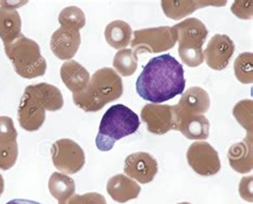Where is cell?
Returning a JSON list of instances; mask_svg holds the SVG:
<instances>
[{
	"mask_svg": "<svg viewBox=\"0 0 253 204\" xmlns=\"http://www.w3.org/2000/svg\"><path fill=\"white\" fill-rule=\"evenodd\" d=\"M27 1H21V2H16V1H0V5L1 8H8V9H14L16 10V8L24 4H27Z\"/></svg>",
	"mask_w": 253,
	"mask_h": 204,
	"instance_id": "obj_32",
	"label": "cell"
},
{
	"mask_svg": "<svg viewBox=\"0 0 253 204\" xmlns=\"http://www.w3.org/2000/svg\"><path fill=\"white\" fill-rule=\"evenodd\" d=\"M17 130L10 117H0V141H16Z\"/></svg>",
	"mask_w": 253,
	"mask_h": 204,
	"instance_id": "obj_29",
	"label": "cell"
},
{
	"mask_svg": "<svg viewBox=\"0 0 253 204\" xmlns=\"http://www.w3.org/2000/svg\"><path fill=\"white\" fill-rule=\"evenodd\" d=\"M4 52L18 76L33 80L46 73L47 63L41 55L39 44L24 35L11 44L4 45Z\"/></svg>",
	"mask_w": 253,
	"mask_h": 204,
	"instance_id": "obj_5",
	"label": "cell"
},
{
	"mask_svg": "<svg viewBox=\"0 0 253 204\" xmlns=\"http://www.w3.org/2000/svg\"><path fill=\"white\" fill-rule=\"evenodd\" d=\"M252 181H253L252 175L244 176L242 181L239 182V187H238V192H239V195H241L242 198L245 201L250 202V203L253 201Z\"/></svg>",
	"mask_w": 253,
	"mask_h": 204,
	"instance_id": "obj_31",
	"label": "cell"
},
{
	"mask_svg": "<svg viewBox=\"0 0 253 204\" xmlns=\"http://www.w3.org/2000/svg\"><path fill=\"white\" fill-rule=\"evenodd\" d=\"M64 105L63 95L47 82L30 84L25 89L18 106V122L27 131H36L45 122L46 111H57Z\"/></svg>",
	"mask_w": 253,
	"mask_h": 204,
	"instance_id": "obj_2",
	"label": "cell"
},
{
	"mask_svg": "<svg viewBox=\"0 0 253 204\" xmlns=\"http://www.w3.org/2000/svg\"><path fill=\"white\" fill-rule=\"evenodd\" d=\"M162 8L166 16L179 21L186 16L192 14L196 10L205 8L208 5L222 6L226 1H202V0H164L162 1Z\"/></svg>",
	"mask_w": 253,
	"mask_h": 204,
	"instance_id": "obj_16",
	"label": "cell"
},
{
	"mask_svg": "<svg viewBox=\"0 0 253 204\" xmlns=\"http://www.w3.org/2000/svg\"><path fill=\"white\" fill-rule=\"evenodd\" d=\"M211 107V98L208 92L201 87H191L183 93L179 102L173 106L175 127L182 120L192 116L204 115Z\"/></svg>",
	"mask_w": 253,
	"mask_h": 204,
	"instance_id": "obj_10",
	"label": "cell"
},
{
	"mask_svg": "<svg viewBox=\"0 0 253 204\" xmlns=\"http://www.w3.org/2000/svg\"><path fill=\"white\" fill-rule=\"evenodd\" d=\"M186 85L184 69L169 54L151 59L136 82L137 93L151 104H162L183 94Z\"/></svg>",
	"mask_w": 253,
	"mask_h": 204,
	"instance_id": "obj_1",
	"label": "cell"
},
{
	"mask_svg": "<svg viewBox=\"0 0 253 204\" xmlns=\"http://www.w3.org/2000/svg\"><path fill=\"white\" fill-rule=\"evenodd\" d=\"M252 152V136H246L242 142L233 144L228 152L231 168L243 174L251 172L253 168Z\"/></svg>",
	"mask_w": 253,
	"mask_h": 204,
	"instance_id": "obj_18",
	"label": "cell"
},
{
	"mask_svg": "<svg viewBox=\"0 0 253 204\" xmlns=\"http://www.w3.org/2000/svg\"><path fill=\"white\" fill-rule=\"evenodd\" d=\"M176 31L178 55L189 68H197L204 62L203 45L209 36L206 26L198 18L190 17L173 26Z\"/></svg>",
	"mask_w": 253,
	"mask_h": 204,
	"instance_id": "obj_6",
	"label": "cell"
},
{
	"mask_svg": "<svg viewBox=\"0 0 253 204\" xmlns=\"http://www.w3.org/2000/svg\"><path fill=\"white\" fill-rule=\"evenodd\" d=\"M176 42L177 35L174 28L162 26V27L140 29L132 32L130 49L136 56L144 52L157 54L173 48Z\"/></svg>",
	"mask_w": 253,
	"mask_h": 204,
	"instance_id": "obj_7",
	"label": "cell"
},
{
	"mask_svg": "<svg viewBox=\"0 0 253 204\" xmlns=\"http://www.w3.org/2000/svg\"><path fill=\"white\" fill-rule=\"evenodd\" d=\"M82 43L79 31L60 27L51 36L50 49L60 60H72Z\"/></svg>",
	"mask_w": 253,
	"mask_h": 204,
	"instance_id": "obj_14",
	"label": "cell"
},
{
	"mask_svg": "<svg viewBox=\"0 0 253 204\" xmlns=\"http://www.w3.org/2000/svg\"><path fill=\"white\" fill-rule=\"evenodd\" d=\"M58 21L61 27L79 31L85 25V15L78 6H66L60 12Z\"/></svg>",
	"mask_w": 253,
	"mask_h": 204,
	"instance_id": "obj_24",
	"label": "cell"
},
{
	"mask_svg": "<svg viewBox=\"0 0 253 204\" xmlns=\"http://www.w3.org/2000/svg\"><path fill=\"white\" fill-rule=\"evenodd\" d=\"M234 72L236 80L242 83L253 82V54L243 52L234 61Z\"/></svg>",
	"mask_w": 253,
	"mask_h": 204,
	"instance_id": "obj_25",
	"label": "cell"
},
{
	"mask_svg": "<svg viewBox=\"0 0 253 204\" xmlns=\"http://www.w3.org/2000/svg\"><path fill=\"white\" fill-rule=\"evenodd\" d=\"M59 204H107L105 197L98 193H86L84 195H73Z\"/></svg>",
	"mask_w": 253,
	"mask_h": 204,
	"instance_id": "obj_28",
	"label": "cell"
},
{
	"mask_svg": "<svg viewBox=\"0 0 253 204\" xmlns=\"http://www.w3.org/2000/svg\"><path fill=\"white\" fill-rule=\"evenodd\" d=\"M54 166L64 174H76L85 163V155L83 148L72 139L57 140L50 149Z\"/></svg>",
	"mask_w": 253,
	"mask_h": 204,
	"instance_id": "obj_8",
	"label": "cell"
},
{
	"mask_svg": "<svg viewBox=\"0 0 253 204\" xmlns=\"http://www.w3.org/2000/svg\"><path fill=\"white\" fill-rule=\"evenodd\" d=\"M234 51L235 45L230 37L215 35L210 40L205 50H203V56L211 69L222 71L229 65Z\"/></svg>",
	"mask_w": 253,
	"mask_h": 204,
	"instance_id": "obj_13",
	"label": "cell"
},
{
	"mask_svg": "<svg viewBox=\"0 0 253 204\" xmlns=\"http://www.w3.org/2000/svg\"><path fill=\"white\" fill-rule=\"evenodd\" d=\"M5 204H41V203L36 202V201H31V200H25V199H14V200L9 201Z\"/></svg>",
	"mask_w": 253,
	"mask_h": 204,
	"instance_id": "obj_33",
	"label": "cell"
},
{
	"mask_svg": "<svg viewBox=\"0 0 253 204\" xmlns=\"http://www.w3.org/2000/svg\"><path fill=\"white\" fill-rule=\"evenodd\" d=\"M158 172V163L150 153L138 152L128 155L124 162V173L140 184L151 183Z\"/></svg>",
	"mask_w": 253,
	"mask_h": 204,
	"instance_id": "obj_12",
	"label": "cell"
},
{
	"mask_svg": "<svg viewBox=\"0 0 253 204\" xmlns=\"http://www.w3.org/2000/svg\"><path fill=\"white\" fill-rule=\"evenodd\" d=\"M22 18L17 10L0 8V39L9 45L22 37Z\"/></svg>",
	"mask_w": 253,
	"mask_h": 204,
	"instance_id": "obj_19",
	"label": "cell"
},
{
	"mask_svg": "<svg viewBox=\"0 0 253 204\" xmlns=\"http://www.w3.org/2000/svg\"><path fill=\"white\" fill-rule=\"evenodd\" d=\"M123 94V82L111 68L97 70L90 77L86 88L81 93L73 94V102L85 113H96L110 102Z\"/></svg>",
	"mask_w": 253,
	"mask_h": 204,
	"instance_id": "obj_3",
	"label": "cell"
},
{
	"mask_svg": "<svg viewBox=\"0 0 253 204\" xmlns=\"http://www.w3.org/2000/svg\"><path fill=\"white\" fill-rule=\"evenodd\" d=\"M141 192L139 184L125 174L113 175L107 182V193L112 200L118 203H126L138 198Z\"/></svg>",
	"mask_w": 253,
	"mask_h": 204,
	"instance_id": "obj_15",
	"label": "cell"
},
{
	"mask_svg": "<svg viewBox=\"0 0 253 204\" xmlns=\"http://www.w3.org/2000/svg\"><path fill=\"white\" fill-rule=\"evenodd\" d=\"M113 68L121 76L129 77L134 75L138 68V56L128 48L119 50L113 58Z\"/></svg>",
	"mask_w": 253,
	"mask_h": 204,
	"instance_id": "obj_23",
	"label": "cell"
},
{
	"mask_svg": "<svg viewBox=\"0 0 253 204\" xmlns=\"http://www.w3.org/2000/svg\"><path fill=\"white\" fill-rule=\"evenodd\" d=\"M188 164L196 173L202 176H212L221 168L217 151L206 141H196L187 150Z\"/></svg>",
	"mask_w": 253,
	"mask_h": 204,
	"instance_id": "obj_9",
	"label": "cell"
},
{
	"mask_svg": "<svg viewBox=\"0 0 253 204\" xmlns=\"http://www.w3.org/2000/svg\"><path fill=\"white\" fill-rule=\"evenodd\" d=\"M3 190H4V181H3V177L2 175L0 174V197L3 194Z\"/></svg>",
	"mask_w": 253,
	"mask_h": 204,
	"instance_id": "obj_34",
	"label": "cell"
},
{
	"mask_svg": "<svg viewBox=\"0 0 253 204\" xmlns=\"http://www.w3.org/2000/svg\"><path fill=\"white\" fill-rule=\"evenodd\" d=\"M132 30L130 25L124 21H113L107 25L105 29L106 42L112 48L121 50L130 44Z\"/></svg>",
	"mask_w": 253,
	"mask_h": 204,
	"instance_id": "obj_21",
	"label": "cell"
},
{
	"mask_svg": "<svg viewBox=\"0 0 253 204\" xmlns=\"http://www.w3.org/2000/svg\"><path fill=\"white\" fill-rule=\"evenodd\" d=\"M210 121L204 115L192 116L182 120L176 129L190 140L204 141L210 137Z\"/></svg>",
	"mask_w": 253,
	"mask_h": 204,
	"instance_id": "obj_20",
	"label": "cell"
},
{
	"mask_svg": "<svg viewBox=\"0 0 253 204\" xmlns=\"http://www.w3.org/2000/svg\"><path fill=\"white\" fill-rule=\"evenodd\" d=\"M17 157V141H0V169H11L16 163Z\"/></svg>",
	"mask_w": 253,
	"mask_h": 204,
	"instance_id": "obj_27",
	"label": "cell"
},
{
	"mask_svg": "<svg viewBox=\"0 0 253 204\" xmlns=\"http://www.w3.org/2000/svg\"><path fill=\"white\" fill-rule=\"evenodd\" d=\"M253 103L251 100H244L237 103L233 108V116L236 121L247 130V136H252V114Z\"/></svg>",
	"mask_w": 253,
	"mask_h": 204,
	"instance_id": "obj_26",
	"label": "cell"
},
{
	"mask_svg": "<svg viewBox=\"0 0 253 204\" xmlns=\"http://www.w3.org/2000/svg\"><path fill=\"white\" fill-rule=\"evenodd\" d=\"M139 126L140 119L130 108L122 104L113 105L102 118L95 139L96 148L108 152L118 140L135 134Z\"/></svg>",
	"mask_w": 253,
	"mask_h": 204,
	"instance_id": "obj_4",
	"label": "cell"
},
{
	"mask_svg": "<svg viewBox=\"0 0 253 204\" xmlns=\"http://www.w3.org/2000/svg\"><path fill=\"white\" fill-rule=\"evenodd\" d=\"M141 120L152 134L164 135L174 129L175 118L173 106L166 104H146L140 114Z\"/></svg>",
	"mask_w": 253,
	"mask_h": 204,
	"instance_id": "obj_11",
	"label": "cell"
},
{
	"mask_svg": "<svg viewBox=\"0 0 253 204\" xmlns=\"http://www.w3.org/2000/svg\"><path fill=\"white\" fill-rule=\"evenodd\" d=\"M48 189L50 195L59 202H61L75 194V181L68 174L55 172L49 177Z\"/></svg>",
	"mask_w": 253,
	"mask_h": 204,
	"instance_id": "obj_22",
	"label": "cell"
},
{
	"mask_svg": "<svg viewBox=\"0 0 253 204\" xmlns=\"http://www.w3.org/2000/svg\"><path fill=\"white\" fill-rule=\"evenodd\" d=\"M60 76L65 87L73 94L83 92L88 85L91 77L85 68L75 60H69L62 64L60 69Z\"/></svg>",
	"mask_w": 253,
	"mask_h": 204,
	"instance_id": "obj_17",
	"label": "cell"
},
{
	"mask_svg": "<svg viewBox=\"0 0 253 204\" xmlns=\"http://www.w3.org/2000/svg\"><path fill=\"white\" fill-rule=\"evenodd\" d=\"M177 204H191V203H188V202H182V203H177Z\"/></svg>",
	"mask_w": 253,
	"mask_h": 204,
	"instance_id": "obj_35",
	"label": "cell"
},
{
	"mask_svg": "<svg viewBox=\"0 0 253 204\" xmlns=\"http://www.w3.org/2000/svg\"><path fill=\"white\" fill-rule=\"evenodd\" d=\"M231 11L236 17L242 19H251L253 11L252 0H236L231 6Z\"/></svg>",
	"mask_w": 253,
	"mask_h": 204,
	"instance_id": "obj_30",
	"label": "cell"
}]
</instances>
